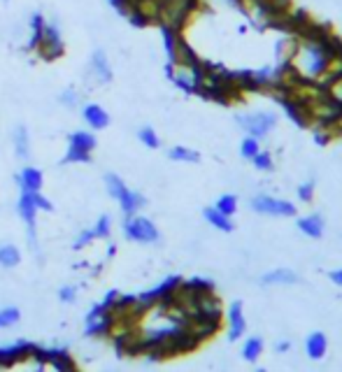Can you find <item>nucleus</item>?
Wrapping results in <instances>:
<instances>
[{
  "label": "nucleus",
  "instance_id": "nucleus-1",
  "mask_svg": "<svg viewBox=\"0 0 342 372\" xmlns=\"http://www.w3.org/2000/svg\"><path fill=\"white\" fill-rule=\"evenodd\" d=\"M105 184H107L110 196L117 198V201L121 203V210H124L126 217H133L144 205V198L140 196V194H133V191L126 189V184L117 175H107V177H105Z\"/></svg>",
  "mask_w": 342,
  "mask_h": 372
},
{
  "label": "nucleus",
  "instance_id": "nucleus-2",
  "mask_svg": "<svg viewBox=\"0 0 342 372\" xmlns=\"http://www.w3.org/2000/svg\"><path fill=\"white\" fill-rule=\"evenodd\" d=\"M33 49L47 61H54L56 56H61V54H63V42H61L59 31H56L54 26L45 24V29H42V38L38 40V45H35Z\"/></svg>",
  "mask_w": 342,
  "mask_h": 372
},
{
  "label": "nucleus",
  "instance_id": "nucleus-3",
  "mask_svg": "<svg viewBox=\"0 0 342 372\" xmlns=\"http://www.w3.org/2000/svg\"><path fill=\"white\" fill-rule=\"evenodd\" d=\"M124 233L131 240H137V242H156L158 240V231L154 228L149 219L142 217H128V222L124 224Z\"/></svg>",
  "mask_w": 342,
  "mask_h": 372
},
{
  "label": "nucleus",
  "instance_id": "nucleus-4",
  "mask_svg": "<svg viewBox=\"0 0 342 372\" xmlns=\"http://www.w3.org/2000/svg\"><path fill=\"white\" fill-rule=\"evenodd\" d=\"M251 208L256 212H263V215H277V217H293L296 215V208L286 201H275V198H256L251 203Z\"/></svg>",
  "mask_w": 342,
  "mask_h": 372
},
{
  "label": "nucleus",
  "instance_id": "nucleus-5",
  "mask_svg": "<svg viewBox=\"0 0 342 372\" xmlns=\"http://www.w3.org/2000/svg\"><path fill=\"white\" fill-rule=\"evenodd\" d=\"M240 123L254 137H263L272 128V123H275V114L261 112V114H251V116H240Z\"/></svg>",
  "mask_w": 342,
  "mask_h": 372
},
{
  "label": "nucleus",
  "instance_id": "nucleus-6",
  "mask_svg": "<svg viewBox=\"0 0 342 372\" xmlns=\"http://www.w3.org/2000/svg\"><path fill=\"white\" fill-rule=\"evenodd\" d=\"M84 119H87V123L91 128H105L110 123L107 112H105L103 107H98V105H87V107H84Z\"/></svg>",
  "mask_w": 342,
  "mask_h": 372
},
{
  "label": "nucleus",
  "instance_id": "nucleus-7",
  "mask_svg": "<svg viewBox=\"0 0 342 372\" xmlns=\"http://www.w3.org/2000/svg\"><path fill=\"white\" fill-rule=\"evenodd\" d=\"M35 212H38V208H35V201H33L31 191H24V196H21V201H19V215L24 217L28 228H33V226H35Z\"/></svg>",
  "mask_w": 342,
  "mask_h": 372
},
{
  "label": "nucleus",
  "instance_id": "nucleus-8",
  "mask_svg": "<svg viewBox=\"0 0 342 372\" xmlns=\"http://www.w3.org/2000/svg\"><path fill=\"white\" fill-rule=\"evenodd\" d=\"M19 182L24 186V191H40L42 186V172L35 168H24L19 175Z\"/></svg>",
  "mask_w": 342,
  "mask_h": 372
},
{
  "label": "nucleus",
  "instance_id": "nucleus-9",
  "mask_svg": "<svg viewBox=\"0 0 342 372\" xmlns=\"http://www.w3.org/2000/svg\"><path fill=\"white\" fill-rule=\"evenodd\" d=\"M298 226H300V231L307 233L310 238H321V231H324V222H321V217H317V215L300 219Z\"/></svg>",
  "mask_w": 342,
  "mask_h": 372
},
{
  "label": "nucleus",
  "instance_id": "nucleus-10",
  "mask_svg": "<svg viewBox=\"0 0 342 372\" xmlns=\"http://www.w3.org/2000/svg\"><path fill=\"white\" fill-rule=\"evenodd\" d=\"M230 340H237L244 333V319H242V305L235 302L233 309H230Z\"/></svg>",
  "mask_w": 342,
  "mask_h": 372
},
{
  "label": "nucleus",
  "instance_id": "nucleus-11",
  "mask_svg": "<svg viewBox=\"0 0 342 372\" xmlns=\"http://www.w3.org/2000/svg\"><path fill=\"white\" fill-rule=\"evenodd\" d=\"M94 70H96L98 77H101V82H110L112 79L110 63H107V59H105L103 52H96L94 54Z\"/></svg>",
  "mask_w": 342,
  "mask_h": 372
},
{
  "label": "nucleus",
  "instance_id": "nucleus-12",
  "mask_svg": "<svg viewBox=\"0 0 342 372\" xmlns=\"http://www.w3.org/2000/svg\"><path fill=\"white\" fill-rule=\"evenodd\" d=\"M265 284H296V274L291 270H275L263 277Z\"/></svg>",
  "mask_w": 342,
  "mask_h": 372
},
{
  "label": "nucleus",
  "instance_id": "nucleus-13",
  "mask_svg": "<svg viewBox=\"0 0 342 372\" xmlns=\"http://www.w3.org/2000/svg\"><path fill=\"white\" fill-rule=\"evenodd\" d=\"M324 351H326V337L321 333H314L310 340H307V354L312 358H321Z\"/></svg>",
  "mask_w": 342,
  "mask_h": 372
},
{
  "label": "nucleus",
  "instance_id": "nucleus-14",
  "mask_svg": "<svg viewBox=\"0 0 342 372\" xmlns=\"http://www.w3.org/2000/svg\"><path fill=\"white\" fill-rule=\"evenodd\" d=\"M205 217H207V222L216 226V228H221V231H233V224L228 222V217L226 215H221L219 210H205Z\"/></svg>",
  "mask_w": 342,
  "mask_h": 372
},
{
  "label": "nucleus",
  "instance_id": "nucleus-15",
  "mask_svg": "<svg viewBox=\"0 0 342 372\" xmlns=\"http://www.w3.org/2000/svg\"><path fill=\"white\" fill-rule=\"evenodd\" d=\"M21 261L19 256V251H17V247H12V245H5V247H0V265H5V268H14Z\"/></svg>",
  "mask_w": 342,
  "mask_h": 372
},
{
  "label": "nucleus",
  "instance_id": "nucleus-16",
  "mask_svg": "<svg viewBox=\"0 0 342 372\" xmlns=\"http://www.w3.org/2000/svg\"><path fill=\"white\" fill-rule=\"evenodd\" d=\"M14 147H17V154L21 158H28L31 156V151H28V133L24 126H19L14 130Z\"/></svg>",
  "mask_w": 342,
  "mask_h": 372
},
{
  "label": "nucleus",
  "instance_id": "nucleus-17",
  "mask_svg": "<svg viewBox=\"0 0 342 372\" xmlns=\"http://www.w3.org/2000/svg\"><path fill=\"white\" fill-rule=\"evenodd\" d=\"M70 144L77 149H84V151H91L96 147V137L89 135V133H73L70 135Z\"/></svg>",
  "mask_w": 342,
  "mask_h": 372
},
{
  "label": "nucleus",
  "instance_id": "nucleus-18",
  "mask_svg": "<svg viewBox=\"0 0 342 372\" xmlns=\"http://www.w3.org/2000/svg\"><path fill=\"white\" fill-rule=\"evenodd\" d=\"M91 161V151H84V149H77L70 144L66 158H63V163H89Z\"/></svg>",
  "mask_w": 342,
  "mask_h": 372
},
{
  "label": "nucleus",
  "instance_id": "nucleus-19",
  "mask_svg": "<svg viewBox=\"0 0 342 372\" xmlns=\"http://www.w3.org/2000/svg\"><path fill=\"white\" fill-rule=\"evenodd\" d=\"M170 158L172 161H186V163H198V154L191 149H186V147H174L170 149Z\"/></svg>",
  "mask_w": 342,
  "mask_h": 372
},
{
  "label": "nucleus",
  "instance_id": "nucleus-20",
  "mask_svg": "<svg viewBox=\"0 0 342 372\" xmlns=\"http://www.w3.org/2000/svg\"><path fill=\"white\" fill-rule=\"evenodd\" d=\"M19 316H21V312H19L17 307H5V309H0V328L14 326V323L19 321Z\"/></svg>",
  "mask_w": 342,
  "mask_h": 372
},
{
  "label": "nucleus",
  "instance_id": "nucleus-21",
  "mask_svg": "<svg viewBox=\"0 0 342 372\" xmlns=\"http://www.w3.org/2000/svg\"><path fill=\"white\" fill-rule=\"evenodd\" d=\"M326 93H328V98H333L338 105H342V75L328 82V91Z\"/></svg>",
  "mask_w": 342,
  "mask_h": 372
},
{
  "label": "nucleus",
  "instance_id": "nucleus-22",
  "mask_svg": "<svg viewBox=\"0 0 342 372\" xmlns=\"http://www.w3.org/2000/svg\"><path fill=\"white\" fill-rule=\"evenodd\" d=\"M235 208H237V203H235V198H233V196H223L221 201L216 203V210H219L221 215H226V217L233 215Z\"/></svg>",
  "mask_w": 342,
  "mask_h": 372
},
{
  "label": "nucleus",
  "instance_id": "nucleus-23",
  "mask_svg": "<svg viewBox=\"0 0 342 372\" xmlns=\"http://www.w3.org/2000/svg\"><path fill=\"white\" fill-rule=\"evenodd\" d=\"M258 354H261V340L254 337V340H249L247 347H244V358H247V361H256Z\"/></svg>",
  "mask_w": 342,
  "mask_h": 372
},
{
  "label": "nucleus",
  "instance_id": "nucleus-24",
  "mask_svg": "<svg viewBox=\"0 0 342 372\" xmlns=\"http://www.w3.org/2000/svg\"><path fill=\"white\" fill-rule=\"evenodd\" d=\"M140 140H142L147 147H151V149H156L158 147V137H156V133H154L151 128H140Z\"/></svg>",
  "mask_w": 342,
  "mask_h": 372
},
{
  "label": "nucleus",
  "instance_id": "nucleus-25",
  "mask_svg": "<svg viewBox=\"0 0 342 372\" xmlns=\"http://www.w3.org/2000/svg\"><path fill=\"white\" fill-rule=\"evenodd\" d=\"M242 154L247 158H254L258 154V144H256V137H249V140L242 142Z\"/></svg>",
  "mask_w": 342,
  "mask_h": 372
},
{
  "label": "nucleus",
  "instance_id": "nucleus-26",
  "mask_svg": "<svg viewBox=\"0 0 342 372\" xmlns=\"http://www.w3.org/2000/svg\"><path fill=\"white\" fill-rule=\"evenodd\" d=\"M94 233H96V238H107L110 235V217H103L101 222L96 224Z\"/></svg>",
  "mask_w": 342,
  "mask_h": 372
},
{
  "label": "nucleus",
  "instance_id": "nucleus-27",
  "mask_svg": "<svg viewBox=\"0 0 342 372\" xmlns=\"http://www.w3.org/2000/svg\"><path fill=\"white\" fill-rule=\"evenodd\" d=\"M31 196H33V201H35V208H38V210H40V208H42V210H47V212L52 210V203H49L47 198L40 194V191H31Z\"/></svg>",
  "mask_w": 342,
  "mask_h": 372
},
{
  "label": "nucleus",
  "instance_id": "nucleus-28",
  "mask_svg": "<svg viewBox=\"0 0 342 372\" xmlns=\"http://www.w3.org/2000/svg\"><path fill=\"white\" fill-rule=\"evenodd\" d=\"M91 240H96V233H94V228L91 231H84L80 238H77V242H75V247H87Z\"/></svg>",
  "mask_w": 342,
  "mask_h": 372
},
{
  "label": "nucleus",
  "instance_id": "nucleus-29",
  "mask_svg": "<svg viewBox=\"0 0 342 372\" xmlns=\"http://www.w3.org/2000/svg\"><path fill=\"white\" fill-rule=\"evenodd\" d=\"M75 293H77V291H75L73 286H63L61 291H59V298H61L63 302H73V300H75Z\"/></svg>",
  "mask_w": 342,
  "mask_h": 372
},
{
  "label": "nucleus",
  "instance_id": "nucleus-30",
  "mask_svg": "<svg viewBox=\"0 0 342 372\" xmlns=\"http://www.w3.org/2000/svg\"><path fill=\"white\" fill-rule=\"evenodd\" d=\"M254 161H256V165H258L261 170H268V168H270V156H268V154H256Z\"/></svg>",
  "mask_w": 342,
  "mask_h": 372
},
{
  "label": "nucleus",
  "instance_id": "nucleus-31",
  "mask_svg": "<svg viewBox=\"0 0 342 372\" xmlns=\"http://www.w3.org/2000/svg\"><path fill=\"white\" fill-rule=\"evenodd\" d=\"M300 198H303V201H310V198H312V184L300 186Z\"/></svg>",
  "mask_w": 342,
  "mask_h": 372
},
{
  "label": "nucleus",
  "instance_id": "nucleus-32",
  "mask_svg": "<svg viewBox=\"0 0 342 372\" xmlns=\"http://www.w3.org/2000/svg\"><path fill=\"white\" fill-rule=\"evenodd\" d=\"M331 277H333V281H338V284H342V270H335V272L331 274Z\"/></svg>",
  "mask_w": 342,
  "mask_h": 372
}]
</instances>
